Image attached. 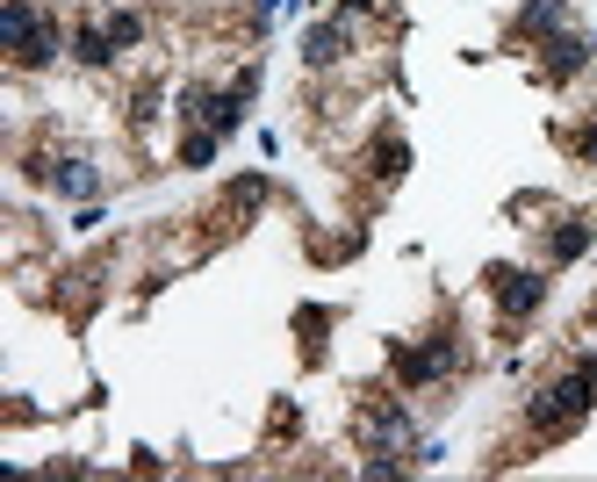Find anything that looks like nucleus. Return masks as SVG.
I'll return each mask as SVG.
<instances>
[{
	"mask_svg": "<svg viewBox=\"0 0 597 482\" xmlns=\"http://www.w3.org/2000/svg\"><path fill=\"white\" fill-rule=\"evenodd\" d=\"M576 144H583V152H590V158H597V122H590V130H583V138H576Z\"/></svg>",
	"mask_w": 597,
	"mask_h": 482,
	"instance_id": "nucleus-14",
	"label": "nucleus"
},
{
	"mask_svg": "<svg viewBox=\"0 0 597 482\" xmlns=\"http://www.w3.org/2000/svg\"><path fill=\"white\" fill-rule=\"evenodd\" d=\"M554 22H562V0H532L526 15H518V30H532V36H547V30H554Z\"/></svg>",
	"mask_w": 597,
	"mask_h": 482,
	"instance_id": "nucleus-9",
	"label": "nucleus"
},
{
	"mask_svg": "<svg viewBox=\"0 0 597 482\" xmlns=\"http://www.w3.org/2000/svg\"><path fill=\"white\" fill-rule=\"evenodd\" d=\"M454 353H461L454 339H432V345H403V353H396V375H403V381H432V375H446V367H454Z\"/></svg>",
	"mask_w": 597,
	"mask_h": 482,
	"instance_id": "nucleus-4",
	"label": "nucleus"
},
{
	"mask_svg": "<svg viewBox=\"0 0 597 482\" xmlns=\"http://www.w3.org/2000/svg\"><path fill=\"white\" fill-rule=\"evenodd\" d=\"M72 58H80V66H108V58H116V36H108V22H80V36H72Z\"/></svg>",
	"mask_w": 597,
	"mask_h": 482,
	"instance_id": "nucleus-5",
	"label": "nucleus"
},
{
	"mask_svg": "<svg viewBox=\"0 0 597 482\" xmlns=\"http://www.w3.org/2000/svg\"><path fill=\"white\" fill-rule=\"evenodd\" d=\"M273 8H289V0H259V15H273Z\"/></svg>",
	"mask_w": 597,
	"mask_h": 482,
	"instance_id": "nucleus-15",
	"label": "nucleus"
},
{
	"mask_svg": "<svg viewBox=\"0 0 597 482\" xmlns=\"http://www.w3.org/2000/svg\"><path fill=\"white\" fill-rule=\"evenodd\" d=\"M51 180H58L66 195H94V173H86L80 158H66V166H51Z\"/></svg>",
	"mask_w": 597,
	"mask_h": 482,
	"instance_id": "nucleus-11",
	"label": "nucleus"
},
{
	"mask_svg": "<svg viewBox=\"0 0 597 482\" xmlns=\"http://www.w3.org/2000/svg\"><path fill=\"white\" fill-rule=\"evenodd\" d=\"M590 51H597V44H583V36H547V72H554V80H569V72H576Z\"/></svg>",
	"mask_w": 597,
	"mask_h": 482,
	"instance_id": "nucleus-7",
	"label": "nucleus"
},
{
	"mask_svg": "<svg viewBox=\"0 0 597 482\" xmlns=\"http://www.w3.org/2000/svg\"><path fill=\"white\" fill-rule=\"evenodd\" d=\"M490 295L504 303V317H526V310H540L547 281H540V274H526V267H490Z\"/></svg>",
	"mask_w": 597,
	"mask_h": 482,
	"instance_id": "nucleus-3",
	"label": "nucleus"
},
{
	"mask_svg": "<svg viewBox=\"0 0 597 482\" xmlns=\"http://www.w3.org/2000/svg\"><path fill=\"white\" fill-rule=\"evenodd\" d=\"M303 58H309V66H339V58H346V22L309 30V36H303Z\"/></svg>",
	"mask_w": 597,
	"mask_h": 482,
	"instance_id": "nucleus-6",
	"label": "nucleus"
},
{
	"mask_svg": "<svg viewBox=\"0 0 597 482\" xmlns=\"http://www.w3.org/2000/svg\"><path fill=\"white\" fill-rule=\"evenodd\" d=\"M0 36L15 44V66H51L58 58V30L36 15L30 0H8V8H0Z\"/></svg>",
	"mask_w": 597,
	"mask_h": 482,
	"instance_id": "nucleus-2",
	"label": "nucleus"
},
{
	"mask_svg": "<svg viewBox=\"0 0 597 482\" xmlns=\"http://www.w3.org/2000/svg\"><path fill=\"white\" fill-rule=\"evenodd\" d=\"M590 397H597V361H583V367H569L562 381H547L540 397L526 403V425L540 432V439H562V432L590 411Z\"/></svg>",
	"mask_w": 597,
	"mask_h": 482,
	"instance_id": "nucleus-1",
	"label": "nucleus"
},
{
	"mask_svg": "<svg viewBox=\"0 0 597 482\" xmlns=\"http://www.w3.org/2000/svg\"><path fill=\"white\" fill-rule=\"evenodd\" d=\"M346 8H375V0H346Z\"/></svg>",
	"mask_w": 597,
	"mask_h": 482,
	"instance_id": "nucleus-16",
	"label": "nucleus"
},
{
	"mask_svg": "<svg viewBox=\"0 0 597 482\" xmlns=\"http://www.w3.org/2000/svg\"><path fill=\"white\" fill-rule=\"evenodd\" d=\"M583 245H590V224H562V231H554V259H576Z\"/></svg>",
	"mask_w": 597,
	"mask_h": 482,
	"instance_id": "nucleus-13",
	"label": "nucleus"
},
{
	"mask_svg": "<svg viewBox=\"0 0 597 482\" xmlns=\"http://www.w3.org/2000/svg\"><path fill=\"white\" fill-rule=\"evenodd\" d=\"M403 166H410L403 138H382V144H375V173H382V180H396V173H403Z\"/></svg>",
	"mask_w": 597,
	"mask_h": 482,
	"instance_id": "nucleus-10",
	"label": "nucleus"
},
{
	"mask_svg": "<svg viewBox=\"0 0 597 482\" xmlns=\"http://www.w3.org/2000/svg\"><path fill=\"white\" fill-rule=\"evenodd\" d=\"M108 36H116V51H130V44H144V15H130V8H116V15H102Z\"/></svg>",
	"mask_w": 597,
	"mask_h": 482,
	"instance_id": "nucleus-8",
	"label": "nucleus"
},
{
	"mask_svg": "<svg viewBox=\"0 0 597 482\" xmlns=\"http://www.w3.org/2000/svg\"><path fill=\"white\" fill-rule=\"evenodd\" d=\"M216 158V130H195L188 144H180V166H209Z\"/></svg>",
	"mask_w": 597,
	"mask_h": 482,
	"instance_id": "nucleus-12",
	"label": "nucleus"
}]
</instances>
